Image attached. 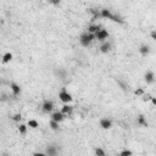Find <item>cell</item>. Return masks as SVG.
Masks as SVG:
<instances>
[{"instance_id": "cell-1", "label": "cell", "mask_w": 156, "mask_h": 156, "mask_svg": "<svg viewBox=\"0 0 156 156\" xmlns=\"http://www.w3.org/2000/svg\"><path fill=\"white\" fill-rule=\"evenodd\" d=\"M100 16L104 17V18H107V20H111V21H114V22H117V23H123V20H122V17H120L118 15H115V14H112V12L107 9H103L101 12H100Z\"/></svg>"}, {"instance_id": "cell-2", "label": "cell", "mask_w": 156, "mask_h": 156, "mask_svg": "<svg viewBox=\"0 0 156 156\" xmlns=\"http://www.w3.org/2000/svg\"><path fill=\"white\" fill-rule=\"evenodd\" d=\"M96 39V37L94 33H89V32H85V33H82L79 37V43L82 44L83 46H89L90 43Z\"/></svg>"}, {"instance_id": "cell-3", "label": "cell", "mask_w": 156, "mask_h": 156, "mask_svg": "<svg viewBox=\"0 0 156 156\" xmlns=\"http://www.w3.org/2000/svg\"><path fill=\"white\" fill-rule=\"evenodd\" d=\"M59 98H60V100H61L62 103H65V104H68V103L72 101V95H71L66 89H62V90L59 93Z\"/></svg>"}, {"instance_id": "cell-4", "label": "cell", "mask_w": 156, "mask_h": 156, "mask_svg": "<svg viewBox=\"0 0 156 156\" xmlns=\"http://www.w3.org/2000/svg\"><path fill=\"white\" fill-rule=\"evenodd\" d=\"M95 37H96V39L99 42H105L106 39L109 38V33H107V31H106V29H103L101 28L99 32L95 33Z\"/></svg>"}, {"instance_id": "cell-5", "label": "cell", "mask_w": 156, "mask_h": 156, "mask_svg": "<svg viewBox=\"0 0 156 156\" xmlns=\"http://www.w3.org/2000/svg\"><path fill=\"white\" fill-rule=\"evenodd\" d=\"M42 109H43V111H44V112L49 114V112H51L54 110V103L53 101H49V100H45L44 103H43Z\"/></svg>"}, {"instance_id": "cell-6", "label": "cell", "mask_w": 156, "mask_h": 156, "mask_svg": "<svg viewBox=\"0 0 156 156\" xmlns=\"http://www.w3.org/2000/svg\"><path fill=\"white\" fill-rule=\"evenodd\" d=\"M144 80L146 82V84H151L155 82V73L153 71H148L144 74Z\"/></svg>"}, {"instance_id": "cell-7", "label": "cell", "mask_w": 156, "mask_h": 156, "mask_svg": "<svg viewBox=\"0 0 156 156\" xmlns=\"http://www.w3.org/2000/svg\"><path fill=\"white\" fill-rule=\"evenodd\" d=\"M65 117H66L65 114H62L61 111H56V112H54V114L51 115V120L58 121V122H61V121L65 120Z\"/></svg>"}, {"instance_id": "cell-8", "label": "cell", "mask_w": 156, "mask_h": 156, "mask_svg": "<svg viewBox=\"0 0 156 156\" xmlns=\"http://www.w3.org/2000/svg\"><path fill=\"white\" fill-rule=\"evenodd\" d=\"M55 76L60 79H65L67 77V71L65 68H58V70H55Z\"/></svg>"}, {"instance_id": "cell-9", "label": "cell", "mask_w": 156, "mask_h": 156, "mask_svg": "<svg viewBox=\"0 0 156 156\" xmlns=\"http://www.w3.org/2000/svg\"><path fill=\"white\" fill-rule=\"evenodd\" d=\"M10 88H11V90H12V94H14L15 96L20 95L21 88H20V85H18V84H16V83H14V82H11V83H10Z\"/></svg>"}, {"instance_id": "cell-10", "label": "cell", "mask_w": 156, "mask_h": 156, "mask_svg": "<svg viewBox=\"0 0 156 156\" xmlns=\"http://www.w3.org/2000/svg\"><path fill=\"white\" fill-rule=\"evenodd\" d=\"M45 154L49 155V156H55L56 154H58V148L54 146V145H48L46 150H45Z\"/></svg>"}, {"instance_id": "cell-11", "label": "cell", "mask_w": 156, "mask_h": 156, "mask_svg": "<svg viewBox=\"0 0 156 156\" xmlns=\"http://www.w3.org/2000/svg\"><path fill=\"white\" fill-rule=\"evenodd\" d=\"M111 50V43L110 42H103V44L100 46V51L104 54H107Z\"/></svg>"}, {"instance_id": "cell-12", "label": "cell", "mask_w": 156, "mask_h": 156, "mask_svg": "<svg viewBox=\"0 0 156 156\" xmlns=\"http://www.w3.org/2000/svg\"><path fill=\"white\" fill-rule=\"evenodd\" d=\"M112 126V123L110 120H107V118H101L100 120V127L104 128V129H110Z\"/></svg>"}, {"instance_id": "cell-13", "label": "cell", "mask_w": 156, "mask_h": 156, "mask_svg": "<svg viewBox=\"0 0 156 156\" xmlns=\"http://www.w3.org/2000/svg\"><path fill=\"white\" fill-rule=\"evenodd\" d=\"M72 111H73V107L71 105H68V104H65L64 106H62V109H61V112H62V114H65L66 116L71 115Z\"/></svg>"}, {"instance_id": "cell-14", "label": "cell", "mask_w": 156, "mask_h": 156, "mask_svg": "<svg viewBox=\"0 0 156 156\" xmlns=\"http://www.w3.org/2000/svg\"><path fill=\"white\" fill-rule=\"evenodd\" d=\"M100 29H101V26H100V24H90V26L88 27V32L95 34V33L99 32Z\"/></svg>"}, {"instance_id": "cell-15", "label": "cell", "mask_w": 156, "mask_h": 156, "mask_svg": "<svg viewBox=\"0 0 156 156\" xmlns=\"http://www.w3.org/2000/svg\"><path fill=\"white\" fill-rule=\"evenodd\" d=\"M139 53L141 55H148L149 53H150V48H149V45H146V44H141L139 46Z\"/></svg>"}, {"instance_id": "cell-16", "label": "cell", "mask_w": 156, "mask_h": 156, "mask_svg": "<svg viewBox=\"0 0 156 156\" xmlns=\"http://www.w3.org/2000/svg\"><path fill=\"white\" fill-rule=\"evenodd\" d=\"M50 128H51L53 130H59V129H60V122L51 120V121H50Z\"/></svg>"}, {"instance_id": "cell-17", "label": "cell", "mask_w": 156, "mask_h": 156, "mask_svg": "<svg viewBox=\"0 0 156 156\" xmlns=\"http://www.w3.org/2000/svg\"><path fill=\"white\" fill-rule=\"evenodd\" d=\"M11 60H12V54L11 53L4 54V56H3V64H8V62L11 61Z\"/></svg>"}, {"instance_id": "cell-18", "label": "cell", "mask_w": 156, "mask_h": 156, "mask_svg": "<svg viewBox=\"0 0 156 156\" xmlns=\"http://www.w3.org/2000/svg\"><path fill=\"white\" fill-rule=\"evenodd\" d=\"M28 127L35 129V128H38V127H39V123L37 122L35 120H29V121H28Z\"/></svg>"}, {"instance_id": "cell-19", "label": "cell", "mask_w": 156, "mask_h": 156, "mask_svg": "<svg viewBox=\"0 0 156 156\" xmlns=\"http://www.w3.org/2000/svg\"><path fill=\"white\" fill-rule=\"evenodd\" d=\"M138 123L141 124V126H144V127H148V122H146V120L144 118V116H143V115H140L138 117Z\"/></svg>"}, {"instance_id": "cell-20", "label": "cell", "mask_w": 156, "mask_h": 156, "mask_svg": "<svg viewBox=\"0 0 156 156\" xmlns=\"http://www.w3.org/2000/svg\"><path fill=\"white\" fill-rule=\"evenodd\" d=\"M18 130H20L21 134H26V132H27V126H26V124H20V126H18Z\"/></svg>"}, {"instance_id": "cell-21", "label": "cell", "mask_w": 156, "mask_h": 156, "mask_svg": "<svg viewBox=\"0 0 156 156\" xmlns=\"http://www.w3.org/2000/svg\"><path fill=\"white\" fill-rule=\"evenodd\" d=\"M11 118H12L14 121H16V122H20V121L22 120V116H21V114H15Z\"/></svg>"}, {"instance_id": "cell-22", "label": "cell", "mask_w": 156, "mask_h": 156, "mask_svg": "<svg viewBox=\"0 0 156 156\" xmlns=\"http://www.w3.org/2000/svg\"><path fill=\"white\" fill-rule=\"evenodd\" d=\"M95 154L99 155V156H104L105 155V151L103 150V149H95Z\"/></svg>"}, {"instance_id": "cell-23", "label": "cell", "mask_w": 156, "mask_h": 156, "mask_svg": "<svg viewBox=\"0 0 156 156\" xmlns=\"http://www.w3.org/2000/svg\"><path fill=\"white\" fill-rule=\"evenodd\" d=\"M129 155H132V151H129V150H123L120 154V156H129Z\"/></svg>"}, {"instance_id": "cell-24", "label": "cell", "mask_w": 156, "mask_h": 156, "mask_svg": "<svg viewBox=\"0 0 156 156\" xmlns=\"http://www.w3.org/2000/svg\"><path fill=\"white\" fill-rule=\"evenodd\" d=\"M117 83H118V84H120V85H121V88H122L123 90H126V89H128V87H127L126 84H124V83H122V82H121V80H118V82H117Z\"/></svg>"}, {"instance_id": "cell-25", "label": "cell", "mask_w": 156, "mask_h": 156, "mask_svg": "<svg viewBox=\"0 0 156 156\" xmlns=\"http://www.w3.org/2000/svg\"><path fill=\"white\" fill-rule=\"evenodd\" d=\"M135 94H137V95H143V94H144V90H143L141 88H139V89L135 90Z\"/></svg>"}, {"instance_id": "cell-26", "label": "cell", "mask_w": 156, "mask_h": 156, "mask_svg": "<svg viewBox=\"0 0 156 156\" xmlns=\"http://www.w3.org/2000/svg\"><path fill=\"white\" fill-rule=\"evenodd\" d=\"M151 98H153V96H150V95H146V94H144V98H143V99H144V101H150V100H151Z\"/></svg>"}, {"instance_id": "cell-27", "label": "cell", "mask_w": 156, "mask_h": 156, "mask_svg": "<svg viewBox=\"0 0 156 156\" xmlns=\"http://www.w3.org/2000/svg\"><path fill=\"white\" fill-rule=\"evenodd\" d=\"M50 3L54 5H59L60 4V0H50Z\"/></svg>"}, {"instance_id": "cell-28", "label": "cell", "mask_w": 156, "mask_h": 156, "mask_svg": "<svg viewBox=\"0 0 156 156\" xmlns=\"http://www.w3.org/2000/svg\"><path fill=\"white\" fill-rule=\"evenodd\" d=\"M33 155H34V156H44V155H46V154H45V153H34Z\"/></svg>"}, {"instance_id": "cell-29", "label": "cell", "mask_w": 156, "mask_h": 156, "mask_svg": "<svg viewBox=\"0 0 156 156\" xmlns=\"http://www.w3.org/2000/svg\"><path fill=\"white\" fill-rule=\"evenodd\" d=\"M150 35H151V38H153V39H155V40H156V32H155V31H154V32H151V34H150Z\"/></svg>"}, {"instance_id": "cell-30", "label": "cell", "mask_w": 156, "mask_h": 156, "mask_svg": "<svg viewBox=\"0 0 156 156\" xmlns=\"http://www.w3.org/2000/svg\"><path fill=\"white\" fill-rule=\"evenodd\" d=\"M150 101H151L154 105H156V98H151V100H150Z\"/></svg>"}]
</instances>
